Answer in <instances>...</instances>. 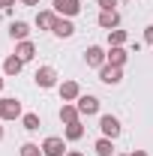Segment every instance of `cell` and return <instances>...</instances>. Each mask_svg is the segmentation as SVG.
Instances as JSON below:
<instances>
[{"label":"cell","instance_id":"32","mask_svg":"<svg viewBox=\"0 0 153 156\" xmlns=\"http://www.w3.org/2000/svg\"><path fill=\"white\" fill-rule=\"evenodd\" d=\"M114 156H126V153H114Z\"/></svg>","mask_w":153,"mask_h":156},{"label":"cell","instance_id":"33","mask_svg":"<svg viewBox=\"0 0 153 156\" xmlns=\"http://www.w3.org/2000/svg\"><path fill=\"white\" fill-rule=\"evenodd\" d=\"M129 3H135V0H129Z\"/></svg>","mask_w":153,"mask_h":156},{"label":"cell","instance_id":"21","mask_svg":"<svg viewBox=\"0 0 153 156\" xmlns=\"http://www.w3.org/2000/svg\"><path fill=\"white\" fill-rule=\"evenodd\" d=\"M129 33L126 30H108V45H126Z\"/></svg>","mask_w":153,"mask_h":156},{"label":"cell","instance_id":"28","mask_svg":"<svg viewBox=\"0 0 153 156\" xmlns=\"http://www.w3.org/2000/svg\"><path fill=\"white\" fill-rule=\"evenodd\" d=\"M66 156H84V153H78V150H66Z\"/></svg>","mask_w":153,"mask_h":156},{"label":"cell","instance_id":"7","mask_svg":"<svg viewBox=\"0 0 153 156\" xmlns=\"http://www.w3.org/2000/svg\"><path fill=\"white\" fill-rule=\"evenodd\" d=\"M96 24H99L102 30H117V27H120V12H117V9H102L99 18H96Z\"/></svg>","mask_w":153,"mask_h":156},{"label":"cell","instance_id":"17","mask_svg":"<svg viewBox=\"0 0 153 156\" xmlns=\"http://www.w3.org/2000/svg\"><path fill=\"white\" fill-rule=\"evenodd\" d=\"M21 66H24V60H21L18 54H9V57L3 60V72H6V75H18Z\"/></svg>","mask_w":153,"mask_h":156},{"label":"cell","instance_id":"31","mask_svg":"<svg viewBox=\"0 0 153 156\" xmlns=\"http://www.w3.org/2000/svg\"><path fill=\"white\" fill-rule=\"evenodd\" d=\"M0 90H3V78H0Z\"/></svg>","mask_w":153,"mask_h":156},{"label":"cell","instance_id":"5","mask_svg":"<svg viewBox=\"0 0 153 156\" xmlns=\"http://www.w3.org/2000/svg\"><path fill=\"white\" fill-rule=\"evenodd\" d=\"M51 9L57 12L60 18H72V15L81 12V3H78V0H54V6H51Z\"/></svg>","mask_w":153,"mask_h":156},{"label":"cell","instance_id":"20","mask_svg":"<svg viewBox=\"0 0 153 156\" xmlns=\"http://www.w3.org/2000/svg\"><path fill=\"white\" fill-rule=\"evenodd\" d=\"M21 123H24V129H27V132H36L39 126H42V123H39V114H33V111L21 117Z\"/></svg>","mask_w":153,"mask_h":156},{"label":"cell","instance_id":"25","mask_svg":"<svg viewBox=\"0 0 153 156\" xmlns=\"http://www.w3.org/2000/svg\"><path fill=\"white\" fill-rule=\"evenodd\" d=\"M9 6H15V0H0V9H9Z\"/></svg>","mask_w":153,"mask_h":156},{"label":"cell","instance_id":"12","mask_svg":"<svg viewBox=\"0 0 153 156\" xmlns=\"http://www.w3.org/2000/svg\"><path fill=\"white\" fill-rule=\"evenodd\" d=\"M18 117H24L21 114V102L18 99H3V117L0 120H18Z\"/></svg>","mask_w":153,"mask_h":156},{"label":"cell","instance_id":"24","mask_svg":"<svg viewBox=\"0 0 153 156\" xmlns=\"http://www.w3.org/2000/svg\"><path fill=\"white\" fill-rule=\"evenodd\" d=\"M144 42L153 45V24H150V27H144Z\"/></svg>","mask_w":153,"mask_h":156},{"label":"cell","instance_id":"8","mask_svg":"<svg viewBox=\"0 0 153 156\" xmlns=\"http://www.w3.org/2000/svg\"><path fill=\"white\" fill-rule=\"evenodd\" d=\"M126 60H129V51H126L123 45H108V54H105V63H108V66H120V69H123Z\"/></svg>","mask_w":153,"mask_h":156},{"label":"cell","instance_id":"13","mask_svg":"<svg viewBox=\"0 0 153 156\" xmlns=\"http://www.w3.org/2000/svg\"><path fill=\"white\" fill-rule=\"evenodd\" d=\"M9 36L15 39V42H24V39L30 36V24L27 21H12L9 24Z\"/></svg>","mask_w":153,"mask_h":156},{"label":"cell","instance_id":"30","mask_svg":"<svg viewBox=\"0 0 153 156\" xmlns=\"http://www.w3.org/2000/svg\"><path fill=\"white\" fill-rule=\"evenodd\" d=\"M3 135H6V132H3V126H0V141H3Z\"/></svg>","mask_w":153,"mask_h":156},{"label":"cell","instance_id":"9","mask_svg":"<svg viewBox=\"0 0 153 156\" xmlns=\"http://www.w3.org/2000/svg\"><path fill=\"white\" fill-rule=\"evenodd\" d=\"M75 105H78V111H81V117H90L99 111V99L90 96V93H81V96L75 99Z\"/></svg>","mask_w":153,"mask_h":156},{"label":"cell","instance_id":"23","mask_svg":"<svg viewBox=\"0 0 153 156\" xmlns=\"http://www.w3.org/2000/svg\"><path fill=\"white\" fill-rule=\"evenodd\" d=\"M99 9H117V0H99Z\"/></svg>","mask_w":153,"mask_h":156},{"label":"cell","instance_id":"15","mask_svg":"<svg viewBox=\"0 0 153 156\" xmlns=\"http://www.w3.org/2000/svg\"><path fill=\"white\" fill-rule=\"evenodd\" d=\"M51 33H54L57 39H69L72 33H75V24H72L69 18H57V24H54V30H51Z\"/></svg>","mask_w":153,"mask_h":156},{"label":"cell","instance_id":"14","mask_svg":"<svg viewBox=\"0 0 153 156\" xmlns=\"http://www.w3.org/2000/svg\"><path fill=\"white\" fill-rule=\"evenodd\" d=\"M60 120L69 126V123H78L81 120V111H78V105H72V102H63V108H60Z\"/></svg>","mask_w":153,"mask_h":156},{"label":"cell","instance_id":"3","mask_svg":"<svg viewBox=\"0 0 153 156\" xmlns=\"http://www.w3.org/2000/svg\"><path fill=\"white\" fill-rule=\"evenodd\" d=\"M105 54H108L105 48H99V45H90V48L84 51V63H87L90 69H102V66H105Z\"/></svg>","mask_w":153,"mask_h":156},{"label":"cell","instance_id":"6","mask_svg":"<svg viewBox=\"0 0 153 156\" xmlns=\"http://www.w3.org/2000/svg\"><path fill=\"white\" fill-rule=\"evenodd\" d=\"M99 81H102V84H108V87H114V84L123 81V69H120V66H108V63H105V66L99 69Z\"/></svg>","mask_w":153,"mask_h":156},{"label":"cell","instance_id":"2","mask_svg":"<svg viewBox=\"0 0 153 156\" xmlns=\"http://www.w3.org/2000/svg\"><path fill=\"white\" fill-rule=\"evenodd\" d=\"M33 78H36V84L42 87V90H48V87L57 84V69H54V66H39Z\"/></svg>","mask_w":153,"mask_h":156},{"label":"cell","instance_id":"22","mask_svg":"<svg viewBox=\"0 0 153 156\" xmlns=\"http://www.w3.org/2000/svg\"><path fill=\"white\" fill-rule=\"evenodd\" d=\"M21 156H45L42 153V144H33V141H27V144H21Z\"/></svg>","mask_w":153,"mask_h":156},{"label":"cell","instance_id":"26","mask_svg":"<svg viewBox=\"0 0 153 156\" xmlns=\"http://www.w3.org/2000/svg\"><path fill=\"white\" fill-rule=\"evenodd\" d=\"M129 156H147V150H132Z\"/></svg>","mask_w":153,"mask_h":156},{"label":"cell","instance_id":"16","mask_svg":"<svg viewBox=\"0 0 153 156\" xmlns=\"http://www.w3.org/2000/svg\"><path fill=\"white\" fill-rule=\"evenodd\" d=\"M15 54H18V57L27 63V60H33V57H36V45H33L30 39H24V42H18V45H15Z\"/></svg>","mask_w":153,"mask_h":156},{"label":"cell","instance_id":"1","mask_svg":"<svg viewBox=\"0 0 153 156\" xmlns=\"http://www.w3.org/2000/svg\"><path fill=\"white\" fill-rule=\"evenodd\" d=\"M42 153L45 156H66V141L60 135H48L42 141Z\"/></svg>","mask_w":153,"mask_h":156},{"label":"cell","instance_id":"19","mask_svg":"<svg viewBox=\"0 0 153 156\" xmlns=\"http://www.w3.org/2000/svg\"><path fill=\"white\" fill-rule=\"evenodd\" d=\"M93 150H96V156H114V141L102 135V138L93 144Z\"/></svg>","mask_w":153,"mask_h":156},{"label":"cell","instance_id":"10","mask_svg":"<svg viewBox=\"0 0 153 156\" xmlns=\"http://www.w3.org/2000/svg\"><path fill=\"white\" fill-rule=\"evenodd\" d=\"M57 18H60V15L54 12V9H42V12L36 15V27H39V30H54Z\"/></svg>","mask_w":153,"mask_h":156},{"label":"cell","instance_id":"29","mask_svg":"<svg viewBox=\"0 0 153 156\" xmlns=\"http://www.w3.org/2000/svg\"><path fill=\"white\" fill-rule=\"evenodd\" d=\"M0 117H3V96H0Z\"/></svg>","mask_w":153,"mask_h":156},{"label":"cell","instance_id":"11","mask_svg":"<svg viewBox=\"0 0 153 156\" xmlns=\"http://www.w3.org/2000/svg\"><path fill=\"white\" fill-rule=\"evenodd\" d=\"M78 96H81L78 81H63V84H60V99H63V102H75Z\"/></svg>","mask_w":153,"mask_h":156},{"label":"cell","instance_id":"4","mask_svg":"<svg viewBox=\"0 0 153 156\" xmlns=\"http://www.w3.org/2000/svg\"><path fill=\"white\" fill-rule=\"evenodd\" d=\"M99 129H102V135H105V138L114 141V138L120 135V120H117L114 114H102V117H99Z\"/></svg>","mask_w":153,"mask_h":156},{"label":"cell","instance_id":"18","mask_svg":"<svg viewBox=\"0 0 153 156\" xmlns=\"http://www.w3.org/2000/svg\"><path fill=\"white\" fill-rule=\"evenodd\" d=\"M63 138H66V141H81V138H84V123H81V120H78V123H69V126L63 129Z\"/></svg>","mask_w":153,"mask_h":156},{"label":"cell","instance_id":"27","mask_svg":"<svg viewBox=\"0 0 153 156\" xmlns=\"http://www.w3.org/2000/svg\"><path fill=\"white\" fill-rule=\"evenodd\" d=\"M21 3H24V6H36L39 0H21Z\"/></svg>","mask_w":153,"mask_h":156}]
</instances>
